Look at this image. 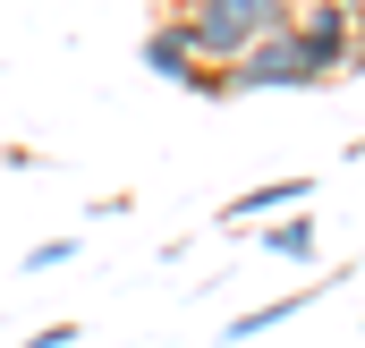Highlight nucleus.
<instances>
[{"label":"nucleus","mask_w":365,"mask_h":348,"mask_svg":"<svg viewBox=\"0 0 365 348\" xmlns=\"http://www.w3.org/2000/svg\"><path fill=\"white\" fill-rule=\"evenodd\" d=\"M289 9H297V0H187L179 26H187V51H195V60H221V68H230L247 43H264V34L289 26Z\"/></svg>","instance_id":"nucleus-1"},{"label":"nucleus","mask_w":365,"mask_h":348,"mask_svg":"<svg viewBox=\"0 0 365 348\" xmlns=\"http://www.w3.org/2000/svg\"><path fill=\"white\" fill-rule=\"evenodd\" d=\"M314 86H331L314 60H306V43L280 26V34H264V43H247L230 68H212V93L230 102V93H314Z\"/></svg>","instance_id":"nucleus-2"},{"label":"nucleus","mask_w":365,"mask_h":348,"mask_svg":"<svg viewBox=\"0 0 365 348\" xmlns=\"http://www.w3.org/2000/svg\"><path fill=\"white\" fill-rule=\"evenodd\" d=\"M289 34L306 43V60L323 77H349V60H357V0H297Z\"/></svg>","instance_id":"nucleus-3"},{"label":"nucleus","mask_w":365,"mask_h":348,"mask_svg":"<svg viewBox=\"0 0 365 348\" xmlns=\"http://www.w3.org/2000/svg\"><path fill=\"white\" fill-rule=\"evenodd\" d=\"M145 68H153L162 86H187V93H212V68H204V60L187 51V26H179V17H162V26L145 34Z\"/></svg>","instance_id":"nucleus-4"},{"label":"nucleus","mask_w":365,"mask_h":348,"mask_svg":"<svg viewBox=\"0 0 365 348\" xmlns=\"http://www.w3.org/2000/svg\"><path fill=\"white\" fill-rule=\"evenodd\" d=\"M306 195H314V178H306V170L264 178V187H247V195H230V204H221V230H264L280 204H306Z\"/></svg>","instance_id":"nucleus-5"},{"label":"nucleus","mask_w":365,"mask_h":348,"mask_svg":"<svg viewBox=\"0 0 365 348\" xmlns=\"http://www.w3.org/2000/svg\"><path fill=\"white\" fill-rule=\"evenodd\" d=\"M331 289H349V272H331V280H314V289H289V297H272V306H255V314H230L221 323V340H264V332H280V323H297L314 297H331Z\"/></svg>","instance_id":"nucleus-6"},{"label":"nucleus","mask_w":365,"mask_h":348,"mask_svg":"<svg viewBox=\"0 0 365 348\" xmlns=\"http://www.w3.org/2000/svg\"><path fill=\"white\" fill-rule=\"evenodd\" d=\"M264 255L314 263V213H280V221H264Z\"/></svg>","instance_id":"nucleus-7"},{"label":"nucleus","mask_w":365,"mask_h":348,"mask_svg":"<svg viewBox=\"0 0 365 348\" xmlns=\"http://www.w3.org/2000/svg\"><path fill=\"white\" fill-rule=\"evenodd\" d=\"M60 263H77V238H43V247L26 255V272H60Z\"/></svg>","instance_id":"nucleus-8"},{"label":"nucleus","mask_w":365,"mask_h":348,"mask_svg":"<svg viewBox=\"0 0 365 348\" xmlns=\"http://www.w3.org/2000/svg\"><path fill=\"white\" fill-rule=\"evenodd\" d=\"M68 340H77V323H43L34 340H17V348H68Z\"/></svg>","instance_id":"nucleus-9"}]
</instances>
